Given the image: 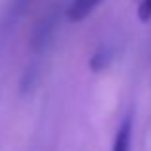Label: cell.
Returning a JSON list of instances; mask_svg holds the SVG:
<instances>
[{
    "label": "cell",
    "mask_w": 151,
    "mask_h": 151,
    "mask_svg": "<svg viewBox=\"0 0 151 151\" xmlns=\"http://www.w3.org/2000/svg\"><path fill=\"white\" fill-rule=\"evenodd\" d=\"M130 140H132V117L126 115L117 130L113 142V151H130Z\"/></svg>",
    "instance_id": "cell-2"
},
{
    "label": "cell",
    "mask_w": 151,
    "mask_h": 151,
    "mask_svg": "<svg viewBox=\"0 0 151 151\" xmlns=\"http://www.w3.org/2000/svg\"><path fill=\"white\" fill-rule=\"evenodd\" d=\"M138 15L142 21H149L151 19V0H142L138 6Z\"/></svg>",
    "instance_id": "cell-3"
},
{
    "label": "cell",
    "mask_w": 151,
    "mask_h": 151,
    "mask_svg": "<svg viewBox=\"0 0 151 151\" xmlns=\"http://www.w3.org/2000/svg\"><path fill=\"white\" fill-rule=\"evenodd\" d=\"M101 2L103 0H73L71 6L67 8V17H69L71 21H82V19L88 17Z\"/></svg>",
    "instance_id": "cell-1"
}]
</instances>
